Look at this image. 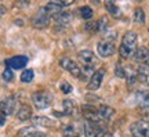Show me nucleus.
<instances>
[{
  "label": "nucleus",
  "mask_w": 149,
  "mask_h": 137,
  "mask_svg": "<svg viewBox=\"0 0 149 137\" xmlns=\"http://www.w3.org/2000/svg\"><path fill=\"white\" fill-rule=\"evenodd\" d=\"M137 33L133 31H128L124 33L122 39V44L119 47V54L122 58H130L135 53V47H137Z\"/></svg>",
  "instance_id": "obj_1"
},
{
  "label": "nucleus",
  "mask_w": 149,
  "mask_h": 137,
  "mask_svg": "<svg viewBox=\"0 0 149 137\" xmlns=\"http://www.w3.org/2000/svg\"><path fill=\"white\" fill-rule=\"evenodd\" d=\"M32 101L37 110H46L53 104V96L48 91H36L32 94Z\"/></svg>",
  "instance_id": "obj_2"
},
{
  "label": "nucleus",
  "mask_w": 149,
  "mask_h": 137,
  "mask_svg": "<svg viewBox=\"0 0 149 137\" xmlns=\"http://www.w3.org/2000/svg\"><path fill=\"white\" fill-rule=\"evenodd\" d=\"M59 65H61L64 69L69 71L70 75H73L74 78L83 79V71H81V68L74 63L73 60H70V58H68V57H64V58L59 60Z\"/></svg>",
  "instance_id": "obj_3"
},
{
  "label": "nucleus",
  "mask_w": 149,
  "mask_h": 137,
  "mask_svg": "<svg viewBox=\"0 0 149 137\" xmlns=\"http://www.w3.org/2000/svg\"><path fill=\"white\" fill-rule=\"evenodd\" d=\"M130 132L134 137H149V121H137L131 123Z\"/></svg>",
  "instance_id": "obj_4"
},
{
  "label": "nucleus",
  "mask_w": 149,
  "mask_h": 137,
  "mask_svg": "<svg viewBox=\"0 0 149 137\" xmlns=\"http://www.w3.org/2000/svg\"><path fill=\"white\" fill-rule=\"evenodd\" d=\"M18 108H19V104H18V100L14 96L7 97L6 100L0 103V112L4 114V115H13L15 111H18Z\"/></svg>",
  "instance_id": "obj_5"
},
{
  "label": "nucleus",
  "mask_w": 149,
  "mask_h": 137,
  "mask_svg": "<svg viewBox=\"0 0 149 137\" xmlns=\"http://www.w3.org/2000/svg\"><path fill=\"white\" fill-rule=\"evenodd\" d=\"M50 18H51V17L46 13V10H44V8H40V11L36 13V14L32 17L31 21H32V25L35 28L43 29V28H46L48 24H50Z\"/></svg>",
  "instance_id": "obj_6"
},
{
  "label": "nucleus",
  "mask_w": 149,
  "mask_h": 137,
  "mask_svg": "<svg viewBox=\"0 0 149 137\" xmlns=\"http://www.w3.org/2000/svg\"><path fill=\"white\" fill-rule=\"evenodd\" d=\"M83 116H84L88 123H93V125H98L101 123V116L98 114V108H94V107H90V105H84L83 107Z\"/></svg>",
  "instance_id": "obj_7"
},
{
  "label": "nucleus",
  "mask_w": 149,
  "mask_h": 137,
  "mask_svg": "<svg viewBox=\"0 0 149 137\" xmlns=\"http://www.w3.org/2000/svg\"><path fill=\"white\" fill-rule=\"evenodd\" d=\"M73 4V1H50L47 3V6L44 7V10L48 15H57L59 13H62V8L66 7V6Z\"/></svg>",
  "instance_id": "obj_8"
},
{
  "label": "nucleus",
  "mask_w": 149,
  "mask_h": 137,
  "mask_svg": "<svg viewBox=\"0 0 149 137\" xmlns=\"http://www.w3.org/2000/svg\"><path fill=\"white\" fill-rule=\"evenodd\" d=\"M104 76H105V69H97L95 72L91 75V79H90V82H88L87 89L88 90H98L101 87Z\"/></svg>",
  "instance_id": "obj_9"
},
{
  "label": "nucleus",
  "mask_w": 149,
  "mask_h": 137,
  "mask_svg": "<svg viewBox=\"0 0 149 137\" xmlns=\"http://www.w3.org/2000/svg\"><path fill=\"white\" fill-rule=\"evenodd\" d=\"M77 58H79L80 63L83 64V67H94V64L97 61L95 54L93 53L91 50H81V51H79Z\"/></svg>",
  "instance_id": "obj_10"
},
{
  "label": "nucleus",
  "mask_w": 149,
  "mask_h": 137,
  "mask_svg": "<svg viewBox=\"0 0 149 137\" xmlns=\"http://www.w3.org/2000/svg\"><path fill=\"white\" fill-rule=\"evenodd\" d=\"M26 64L28 57H25V56H17V57H11L8 60H6V65L10 69H22L25 68Z\"/></svg>",
  "instance_id": "obj_11"
},
{
  "label": "nucleus",
  "mask_w": 149,
  "mask_h": 137,
  "mask_svg": "<svg viewBox=\"0 0 149 137\" xmlns=\"http://www.w3.org/2000/svg\"><path fill=\"white\" fill-rule=\"evenodd\" d=\"M97 51L102 58H108L115 53V44L112 42H100L97 44Z\"/></svg>",
  "instance_id": "obj_12"
},
{
  "label": "nucleus",
  "mask_w": 149,
  "mask_h": 137,
  "mask_svg": "<svg viewBox=\"0 0 149 137\" xmlns=\"http://www.w3.org/2000/svg\"><path fill=\"white\" fill-rule=\"evenodd\" d=\"M84 136L86 137H105V132L102 130L101 126L93 125V123H86L84 125Z\"/></svg>",
  "instance_id": "obj_13"
},
{
  "label": "nucleus",
  "mask_w": 149,
  "mask_h": 137,
  "mask_svg": "<svg viewBox=\"0 0 149 137\" xmlns=\"http://www.w3.org/2000/svg\"><path fill=\"white\" fill-rule=\"evenodd\" d=\"M32 118V110L31 107L24 104V105H19L18 111H17V119L21 122H25V121H29Z\"/></svg>",
  "instance_id": "obj_14"
},
{
  "label": "nucleus",
  "mask_w": 149,
  "mask_h": 137,
  "mask_svg": "<svg viewBox=\"0 0 149 137\" xmlns=\"http://www.w3.org/2000/svg\"><path fill=\"white\" fill-rule=\"evenodd\" d=\"M133 57H134V60H135L137 63L148 64V61H149V48H146V47L137 48Z\"/></svg>",
  "instance_id": "obj_15"
},
{
  "label": "nucleus",
  "mask_w": 149,
  "mask_h": 137,
  "mask_svg": "<svg viewBox=\"0 0 149 137\" xmlns=\"http://www.w3.org/2000/svg\"><path fill=\"white\" fill-rule=\"evenodd\" d=\"M76 112V104L70 98H65L62 101V114L66 116H72Z\"/></svg>",
  "instance_id": "obj_16"
},
{
  "label": "nucleus",
  "mask_w": 149,
  "mask_h": 137,
  "mask_svg": "<svg viewBox=\"0 0 149 137\" xmlns=\"http://www.w3.org/2000/svg\"><path fill=\"white\" fill-rule=\"evenodd\" d=\"M53 20L59 25H68L72 20H73V15L70 13H66V11H62L57 15H53Z\"/></svg>",
  "instance_id": "obj_17"
},
{
  "label": "nucleus",
  "mask_w": 149,
  "mask_h": 137,
  "mask_svg": "<svg viewBox=\"0 0 149 137\" xmlns=\"http://www.w3.org/2000/svg\"><path fill=\"white\" fill-rule=\"evenodd\" d=\"M32 123L35 126H43V127H50L54 125V121H51L47 116H33L32 118Z\"/></svg>",
  "instance_id": "obj_18"
},
{
  "label": "nucleus",
  "mask_w": 149,
  "mask_h": 137,
  "mask_svg": "<svg viewBox=\"0 0 149 137\" xmlns=\"http://www.w3.org/2000/svg\"><path fill=\"white\" fill-rule=\"evenodd\" d=\"M138 97L141 110L149 114V91H141V93H138Z\"/></svg>",
  "instance_id": "obj_19"
},
{
  "label": "nucleus",
  "mask_w": 149,
  "mask_h": 137,
  "mask_svg": "<svg viewBox=\"0 0 149 137\" xmlns=\"http://www.w3.org/2000/svg\"><path fill=\"white\" fill-rule=\"evenodd\" d=\"M98 114H100L102 121H108V119H111L112 116L115 115V110H113L112 107L101 105L100 108H98Z\"/></svg>",
  "instance_id": "obj_20"
},
{
  "label": "nucleus",
  "mask_w": 149,
  "mask_h": 137,
  "mask_svg": "<svg viewBox=\"0 0 149 137\" xmlns=\"http://www.w3.org/2000/svg\"><path fill=\"white\" fill-rule=\"evenodd\" d=\"M105 8L108 10V13L113 17H120V8H119V6L115 3V1H107L105 3Z\"/></svg>",
  "instance_id": "obj_21"
},
{
  "label": "nucleus",
  "mask_w": 149,
  "mask_h": 137,
  "mask_svg": "<svg viewBox=\"0 0 149 137\" xmlns=\"http://www.w3.org/2000/svg\"><path fill=\"white\" fill-rule=\"evenodd\" d=\"M62 137H80V133L77 130V127L73 125H68L64 127V132H62Z\"/></svg>",
  "instance_id": "obj_22"
},
{
  "label": "nucleus",
  "mask_w": 149,
  "mask_h": 137,
  "mask_svg": "<svg viewBox=\"0 0 149 137\" xmlns=\"http://www.w3.org/2000/svg\"><path fill=\"white\" fill-rule=\"evenodd\" d=\"M79 13H80V15H81V18H83V20H86V21L91 20V18H93V14H94V13H93V8H91V7H88V6L80 7Z\"/></svg>",
  "instance_id": "obj_23"
},
{
  "label": "nucleus",
  "mask_w": 149,
  "mask_h": 137,
  "mask_svg": "<svg viewBox=\"0 0 149 137\" xmlns=\"http://www.w3.org/2000/svg\"><path fill=\"white\" fill-rule=\"evenodd\" d=\"M133 20L134 22H137V24H145V13L142 8H135L134 11V15H133Z\"/></svg>",
  "instance_id": "obj_24"
},
{
  "label": "nucleus",
  "mask_w": 149,
  "mask_h": 137,
  "mask_svg": "<svg viewBox=\"0 0 149 137\" xmlns=\"http://www.w3.org/2000/svg\"><path fill=\"white\" fill-rule=\"evenodd\" d=\"M97 31L105 33L108 31V18L107 17H101L98 21H97Z\"/></svg>",
  "instance_id": "obj_25"
},
{
  "label": "nucleus",
  "mask_w": 149,
  "mask_h": 137,
  "mask_svg": "<svg viewBox=\"0 0 149 137\" xmlns=\"http://www.w3.org/2000/svg\"><path fill=\"white\" fill-rule=\"evenodd\" d=\"M33 76H35V72H33L32 69H25L21 74V80L24 83H29V82L33 80Z\"/></svg>",
  "instance_id": "obj_26"
},
{
  "label": "nucleus",
  "mask_w": 149,
  "mask_h": 137,
  "mask_svg": "<svg viewBox=\"0 0 149 137\" xmlns=\"http://www.w3.org/2000/svg\"><path fill=\"white\" fill-rule=\"evenodd\" d=\"M115 75H116L117 78H120V79H127V71H126L124 67L120 65V64L116 65V68H115Z\"/></svg>",
  "instance_id": "obj_27"
},
{
  "label": "nucleus",
  "mask_w": 149,
  "mask_h": 137,
  "mask_svg": "<svg viewBox=\"0 0 149 137\" xmlns=\"http://www.w3.org/2000/svg\"><path fill=\"white\" fill-rule=\"evenodd\" d=\"M3 79H4L6 82H13V80H14V72H13L10 68H6L4 71H3Z\"/></svg>",
  "instance_id": "obj_28"
},
{
  "label": "nucleus",
  "mask_w": 149,
  "mask_h": 137,
  "mask_svg": "<svg viewBox=\"0 0 149 137\" xmlns=\"http://www.w3.org/2000/svg\"><path fill=\"white\" fill-rule=\"evenodd\" d=\"M32 132H35V129H33V127H24V129H21V130H19V132H18V136L19 137H26L28 134H31V133Z\"/></svg>",
  "instance_id": "obj_29"
},
{
  "label": "nucleus",
  "mask_w": 149,
  "mask_h": 137,
  "mask_svg": "<svg viewBox=\"0 0 149 137\" xmlns=\"http://www.w3.org/2000/svg\"><path fill=\"white\" fill-rule=\"evenodd\" d=\"M61 90H62V93H65V94H69L70 91H72V86L68 82H64V83L61 84Z\"/></svg>",
  "instance_id": "obj_30"
},
{
  "label": "nucleus",
  "mask_w": 149,
  "mask_h": 137,
  "mask_svg": "<svg viewBox=\"0 0 149 137\" xmlns=\"http://www.w3.org/2000/svg\"><path fill=\"white\" fill-rule=\"evenodd\" d=\"M86 29L90 32H97V22L94 21H88L86 24Z\"/></svg>",
  "instance_id": "obj_31"
},
{
  "label": "nucleus",
  "mask_w": 149,
  "mask_h": 137,
  "mask_svg": "<svg viewBox=\"0 0 149 137\" xmlns=\"http://www.w3.org/2000/svg\"><path fill=\"white\" fill-rule=\"evenodd\" d=\"M26 137H50V136H47V134H44V133H42V132L35 130V132H32L31 134H28Z\"/></svg>",
  "instance_id": "obj_32"
},
{
  "label": "nucleus",
  "mask_w": 149,
  "mask_h": 137,
  "mask_svg": "<svg viewBox=\"0 0 149 137\" xmlns=\"http://www.w3.org/2000/svg\"><path fill=\"white\" fill-rule=\"evenodd\" d=\"M4 123H6V115L0 114V126H4Z\"/></svg>",
  "instance_id": "obj_33"
},
{
  "label": "nucleus",
  "mask_w": 149,
  "mask_h": 137,
  "mask_svg": "<svg viewBox=\"0 0 149 137\" xmlns=\"http://www.w3.org/2000/svg\"><path fill=\"white\" fill-rule=\"evenodd\" d=\"M4 13H6V8L3 7V6H0V15H3Z\"/></svg>",
  "instance_id": "obj_34"
},
{
  "label": "nucleus",
  "mask_w": 149,
  "mask_h": 137,
  "mask_svg": "<svg viewBox=\"0 0 149 137\" xmlns=\"http://www.w3.org/2000/svg\"><path fill=\"white\" fill-rule=\"evenodd\" d=\"M105 137H113V136H111V134H105Z\"/></svg>",
  "instance_id": "obj_35"
}]
</instances>
